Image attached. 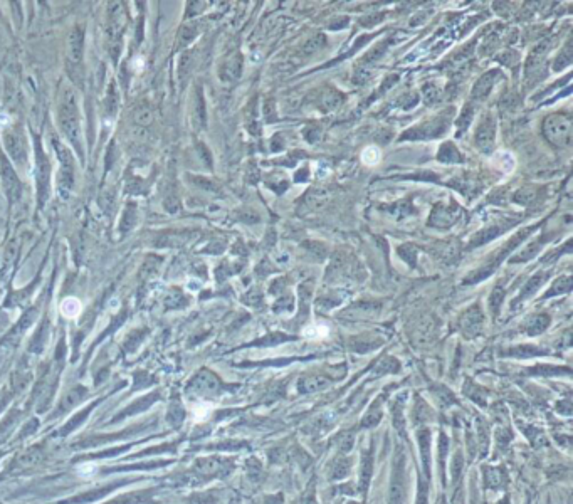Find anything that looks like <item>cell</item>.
Listing matches in <instances>:
<instances>
[{
	"mask_svg": "<svg viewBox=\"0 0 573 504\" xmlns=\"http://www.w3.org/2000/svg\"><path fill=\"white\" fill-rule=\"evenodd\" d=\"M81 303L76 298H66L61 304V313L66 318H78L81 313Z\"/></svg>",
	"mask_w": 573,
	"mask_h": 504,
	"instance_id": "2",
	"label": "cell"
},
{
	"mask_svg": "<svg viewBox=\"0 0 573 504\" xmlns=\"http://www.w3.org/2000/svg\"><path fill=\"white\" fill-rule=\"evenodd\" d=\"M61 125L62 131L71 141V145L79 150V121L78 111H76L74 98L71 93H66V100L62 101L61 108Z\"/></svg>",
	"mask_w": 573,
	"mask_h": 504,
	"instance_id": "1",
	"label": "cell"
},
{
	"mask_svg": "<svg viewBox=\"0 0 573 504\" xmlns=\"http://www.w3.org/2000/svg\"><path fill=\"white\" fill-rule=\"evenodd\" d=\"M362 160H363V163H367V165H377L378 161H380V151H378V148L377 146L365 148L363 153H362Z\"/></svg>",
	"mask_w": 573,
	"mask_h": 504,
	"instance_id": "4",
	"label": "cell"
},
{
	"mask_svg": "<svg viewBox=\"0 0 573 504\" xmlns=\"http://www.w3.org/2000/svg\"><path fill=\"white\" fill-rule=\"evenodd\" d=\"M94 471H96V467H94L93 464H84L83 467H79L78 469L81 476H89V474H93Z\"/></svg>",
	"mask_w": 573,
	"mask_h": 504,
	"instance_id": "6",
	"label": "cell"
},
{
	"mask_svg": "<svg viewBox=\"0 0 573 504\" xmlns=\"http://www.w3.org/2000/svg\"><path fill=\"white\" fill-rule=\"evenodd\" d=\"M304 335L309 336V338H324V336H328V328L326 326H308L304 330Z\"/></svg>",
	"mask_w": 573,
	"mask_h": 504,
	"instance_id": "5",
	"label": "cell"
},
{
	"mask_svg": "<svg viewBox=\"0 0 573 504\" xmlns=\"http://www.w3.org/2000/svg\"><path fill=\"white\" fill-rule=\"evenodd\" d=\"M214 408V405L209 402H198L192 405V418L193 422H202L209 417L210 410Z\"/></svg>",
	"mask_w": 573,
	"mask_h": 504,
	"instance_id": "3",
	"label": "cell"
}]
</instances>
